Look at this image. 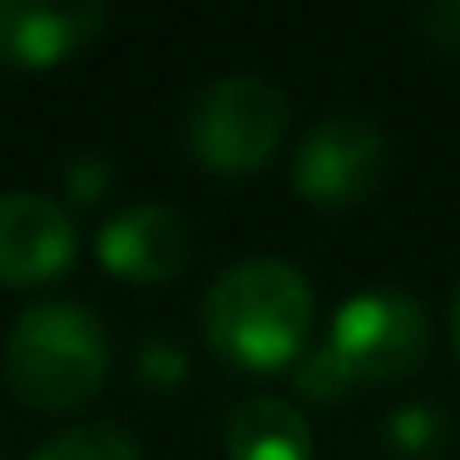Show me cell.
I'll return each instance as SVG.
<instances>
[{
	"instance_id": "cell-1",
	"label": "cell",
	"mask_w": 460,
	"mask_h": 460,
	"mask_svg": "<svg viewBox=\"0 0 460 460\" xmlns=\"http://www.w3.org/2000/svg\"><path fill=\"white\" fill-rule=\"evenodd\" d=\"M312 297L302 268L282 258H243L223 268L203 292V341L223 361L248 371H282L307 357L312 341Z\"/></svg>"
},
{
	"instance_id": "cell-2",
	"label": "cell",
	"mask_w": 460,
	"mask_h": 460,
	"mask_svg": "<svg viewBox=\"0 0 460 460\" xmlns=\"http://www.w3.org/2000/svg\"><path fill=\"white\" fill-rule=\"evenodd\" d=\"M110 332L80 302H35L5 332L0 371L5 386L35 411H80L110 376Z\"/></svg>"
},
{
	"instance_id": "cell-3",
	"label": "cell",
	"mask_w": 460,
	"mask_h": 460,
	"mask_svg": "<svg viewBox=\"0 0 460 460\" xmlns=\"http://www.w3.org/2000/svg\"><path fill=\"white\" fill-rule=\"evenodd\" d=\"M288 94L262 75H223L203 84L183 119V144L208 173H258L288 139Z\"/></svg>"
},
{
	"instance_id": "cell-4",
	"label": "cell",
	"mask_w": 460,
	"mask_h": 460,
	"mask_svg": "<svg viewBox=\"0 0 460 460\" xmlns=\"http://www.w3.org/2000/svg\"><path fill=\"white\" fill-rule=\"evenodd\" d=\"M332 361L341 367L351 391L361 386H396L430 357V317L411 292L367 288L337 307L327 327Z\"/></svg>"
},
{
	"instance_id": "cell-5",
	"label": "cell",
	"mask_w": 460,
	"mask_h": 460,
	"mask_svg": "<svg viewBox=\"0 0 460 460\" xmlns=\"http://www.w3.org/2000/svg\"><path fill=\"white\" fill-rule=\"evenodd\" d=\"M391 139L367 114H322L292 149L288 179L312 208H357L386 183Z\"/></svg>"
},
{
	"instance_id": "cell-6",
	"label": "cell",
	"mask_w": 460,
	"mask_h": 460,
	"mask_svg": "<svg viewBox=\"0 0 460 460\" xmlns=\"http://www.w3.org/2000/svg\"><path fill=\"white\" fill-rule=\"evenodd\" d=\"M80 228L60 199L31 189L0 193V288H40L70 272Z\"/></svg>"
},
{
	"instance_id": "cell-7",
	"label": "cell",
	"mask_w": 460,
	"mask_h": 460,
	"mask_svg": "<svg viewBox=\"0 0 460 460\" xmlns=\"http://www.w3.org/2000/svg\"><path fill=\"white\" fill-rule=\"evenodd\" d=\"M100 262L134 288H159L189 268V223L169 203H129L100 228Z\"/></svg>"
},
{
	"instance_id": "cell-8",
	"label": "cell",
	"mask_w": 460,
	"mask_h": 460,
	"mask_svg": "<svg viewBox=\"0 0 460 460\" xmlns=\"http://www.w3.org/2000/svg\"><path fill=\"white\" fill-rule=\"evenodd\" d=\"M110 21V5L75 0V5H40V0H0V65L45 70L90 45Z\"/></svg>"
},
{
	"instance_id": "cell-9",
	"label": "cell",
	"mask_w": 460,
	"mask_h": 460,
	"mask_svg": "<svg viewBox=\"0 0 460 460\" xmlns=\"http://www.w3.org/2000/svg\"><path fill=\"white\" fill-rule=\"evenodd\" d=\"M228 460H312L307 416L282 396H248L228 416Z\"/></svg>"
},
{
	"instance_id": "cell-10",
	"label": "cell",
	"mask_w": 460,
	"mask_h": 460,
	"mask_svg": "<svg viewBox=\"0 0 460 460\" xmlns=\"http://www.w3.org/2000/svg\"><path fill=\"white\" fill-rule=\"evenodd\" d=\"M386 446L396 460H446L456 446V426L430 401H401L386 416Z\"/></svg>"
},
{
	"instance_id": "cell-11",
	"label": "cell",
	"mask_w": 460,
	"mask_h": 460,
	"mask_svg": "<svg viewBox=\"0 0 460 460\" xmlns=\"http://www.w3.org/2000/svg\"><path fill=\"white\" fill-rule=\"evenodd\" d=\"M31 460H144V450L119 426H80L50 436Z\"/></svg>"
},
{
	"instance_id": "cell-12",
	"label": "cell",
	"mask_w": 460,
	"mask_h": 460,
	"mask_svg": "<svg viewBox=\"0 0 460 460\" xmlns=\"http://www.w3.org/2000/svg\"><path fill=\"white\" fill-rule=\"evenodd\" d=\"M292 386H297V396L317 401V406H337V401L351 396L347 376H341V367L332 361L327 347H307V357L292 367Z\"/></svg>"
},
{
	"instance_id": "cell-13",
	"label": "cell",
	"mask_w": 460,
	"mask_h": 460,
	"mask_svg": "<svg viewBox=\"0 0 460 460\" xmlns=\"http://www.w3.org/2000/svg\"><path fill=\"white\" fill-rule=\"evenodd\" d=\"M134 367H139L144 386L179 391L183 381H189V351H183L179 341H169V337H149L139 347V357H134Z\"/></svg>"
},
{
	"instance_id": "cell-14",
	"label": "cell",
	"mask_w": 460,
	"mask_h": 460,
	"mask_svg": "<svg viewBox=\"0 0 460 460\" xmlns=\"http://www.w3.org/2000/svg\"><path fill=\"white\" fill-rule=\"evenodd\" d=\"M416 35L440 55H460V0H430L411 15Z\"/></svg>"
},
{
	"instance_id": "cell-15",
	"label": "cell",
	"mask_w": 460,
	"mask_h": 460,
	"mask_svg": "<svg viewBox=\"0 0 460 460\" xmlns=\"http://www.w3.org/2000/svg\"><path fill=\"white\" fill-rule=\"evenodd\" d=\"M110 183H114V173L100 154H75V159L65 164V193H70L75 203H100L104 193H110Z\"/></svg>"
},
{
	"instance_id": "cell-16",
	"label": "cell",
	"mask_w": 460,
	"mask_h": 460,
	"mask_svg": "<svg viewBox=\"0 0 460 460\" xmlns=\"http://www.w3.org/2000/svg\"><path fill=\"white\" fill-rule=\"evenodd\" d=\"M450 341H456V357H460V288L450 297Z\"/></svg>"
},
{
	"instance_id": "cell-17",
	"label": "cell",
	"mask_w": 460,
	"mask_h": 460,
	"mask_svg": "<svg viewBox=\"0 0 460 460\" xmlns=\"http://www.w3.org/2000/svg\"><path fill=\"white\" fill-rule=\"evenodd\" d=\"M0 460H5V446H0Z\"/></svg>"
}]
</instances>
